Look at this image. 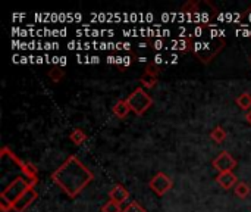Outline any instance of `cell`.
Segmentation results:
<instances>
[{
	"label": "cell",
	"mask_w": 251,
	"mask_h": 212,
	"mask_svg": "<svg viewBox=\"0 0 251 212\" xmlns=\"http://www.w3.org/2000/svg\"><path fill=\"white\" fill-rule=\"evenodd\" d=\"M51 180L69 198H76L94 180V174L75 155H71L51 174Z\"/></svg>",
	"instance_id": "cell-1"
},
{
	"label": "cell",
	"mask_w": 251,
	"mask_h": 212,
	"mask_svg": "<svg viewBox=\"0 0 251 212\" xmlns=\"http://www.w3.org/2000/svg\"><path fill=\"white\" fill-rule=\"evenodd\" d=\"M31 187H35L28 179H25L24 176H19L18 179H15V180H12L7 186H4L3 189H1V192H0V199H4V201H7L9 204H12V207H13V204L28 190V189H31Z\"/></svg>",
	"instance_id": "cell-2"
},
{
	"label": "cell",
	"mask_w": 251,
	"mask_h": 212,
	"mask_svg": "<svg viewBox=\"0 0 251 212\" xmlns=\"http://www.w3.org/2000/svg\"><path fill=\"white\" fill-rule=\"evenodd\" d=\"M126 102L129 103L131 111L138 117L144 115L153 106V97L143 87H137L132 93H129Z\"/></svg>",
	"instance_id": "cell-3"
},
{
	"label": "cell",
	"mask_w": 251,
	"mask_h": 212,
	"mask_svg": "<svg viewBox=\"0 0 251 212\" xmlns=\"http://www.w3.org/2000/svg\"><path fill=\"white\" fill-rule=\"evenodd\" d=\"M174 186L172 179L165 174V173H157L150 182H149V187L157 195V196H165Z\"/></svg>",
	"instance_id": "cell-4"
},
{
	"label": "cell",
	"mask_w": 251,
	"mask_h": 212,
	"mask_svg": "<svg viewBox=\"0 0 251 212\" xmlns=\"http://www.w3.org/2000/svg\"><path fill=\"white\" fill-rule=\"evenodd\" d=\"M212 165L219 171V173H229L237 168V159L226 151H222L212 162Z\"/></svg>",
	"instance_id": "cell-5"
},
{
	"label": "cell",
	"mask_w": 251,
	"mask_h": 212,
	"mask_svg": "<svg viewBox=\"0 0 251 212\" xmlns=\"http://www.w3.org/2000/svg\"><path fill=\"white\" fill-rule=\"evenodd\" d=\"M38 198V193H37V190H35V187H31V189H28L15 204H13V207H12V211L13 212H25L31 205H32V202L35 201Z\"/></svg>",
	"instance_id": "cell-6"
},
{
	"label": "cell",
	"mask_w": 251,
	"mask_h": 212,
	"mask_svg": "<svg viewBox=\"0 0 251 212\" xmlns=\"http://www.w3.org/2000/svg\"><path fill=\"white\" fill-rule=\"evenodd\" d=\"M109 199L112 202H116L119 205L125 204L129 199V192L124 184H116L110 192H109Z\"/></svg>",
	"instance_id": "cell-7"
},
{
	"label": "cell",
	"mask_w": 251,
	"mask_h": 212,
	"mask_svg": "<svg viewBox=\"0 0 251 212\" xmlns=\"http://www.w3.org/2000/svg\"><path fill=\"white\" fill-rule=\"evenodd\" d=\"M216 183L225 189V190H229L232 187L237 186V176L234 174V171H229V173H219V176L216 177Z\"/></svg>",
	"instance_id": "cell-8"
},
{
	"label": "cell",
	"mask_w": 251,
	"mask_h": 212,
	"mask_svg": "<svg viewBox=\"0 0 251 212\" xmlns=\"http://www.w3.org/2000/svg\"><path fill=\"white\" fill-rule=\"evenodd\" d=\"M112 112H113L115 117H118V118L122 120V118H126L128 117V114L131 112V106L126 102V99H121V100H118L115 103V106L112 108Z\"/></svg>",
	"instance_id": "cell-9"
},
{
	"label": "cell",
	"mask_w": 251,
	"mask_h": 212,
	"mask_svg": "<svg viewBox=\"0 0 251 212\" xmlns=\"http://www.w3.org/2000/svg\"><path fill=\"white\" fill-rule=\"evenodd\" d=\"M22 176H24L25 179H28L34 186L38 183V170H37L35 165H32V164H29V162H25Z\"/></svg>",
	"instance_id": "cell-10"
},
{
	"label": "cell",
	"mask_w": 251,
	"mask_h": 212,
	"mask_svg": "<svg viewBox=\"0 0 251 212\" xmlns=\"http://www.w3.org/2000/svg\"><path fill=\"white\" fill-rule=\"evenodd\" d=\"M87 139H88V136H87L85 131L81 130V128H74V130L71 131V134H69V140H71L75 146L84 145V143L87 142Z\"/></svg>",
	"instance_id": "cell-11"
},
{
	"label": "cell",
	"mask_w": 251,
	"mask_h": 212,
	"mask_svg": "<svg viewBox=\"0 0 251 212\" xmlns=\"http://www.w3.org/2000/svg\"><path fill=\"white\" fill-rule=\"evenodd\" d=\"M226 131H225V128L224 127H221V125H216L213 130H212V133H210V139L215 142V143H218V145H221V143H224L225 140H226Z\"/></svg>",
	"instance_id": "cell-12"
},
{
	"label": "cell",
	"mask_w": 251,
	"mask_h": 212,
	"mask_svg": "<svg viewBox=\"0 0 251 212\" xmlns=\"http://www.w3.org/2000/svg\"><path fill=\"white\" fill-rule=\"evenodd\" d=\"M235 103L243 109V111H251V94L249 91H244L241 93L237 99H235Z\"/></svg>",
	"instance_id": "cell-13"
},
{
	"label": "cell",
	"mask_w": 251,
	"mask_h": 212,
	"mask_svg": "<svg viewBox=\"0 0 251 212\" xmlns=\"http://www.w3.org/2000/svg\"><path fill=\"white\" fill-rule=\"evenodd\" d=\"M234 190H235V195H237L238 198H241V199H246L251 192L250 184L246 183V182H238Z\"/></svg>",
	"instance_id": "cell-14"
},
{
	"label": "cell",
	"mask_w": 251,
	"mask_h": 212,
	"mask_svg": "<svg viewBox=\"0 0 251 212\" xmlns=\"http://www.w3.org/2000/svg\"><path fill=\"white\" fill-rule=\"evenodd\" d=\"M140 83H141V86L146 87V89H153V87H156V84H157V77L144 72V74L140 77Z\"/></svg>",
	"instance_id": "cell-15"
},
{
	"label": "cell",
	"mask_w": 251,
	"mask_h": 212,
	"mask_svg": "<svg viewBox=\"0 0 251 212\" xmlns=\"http://www.w3.org/2000/svg\"><path fill=\"white\" fill-rule=\"evenodd\" d=\"M49 78L53 81V83H59V81H62V78L65 77V71L62 69V68H59V66H53L50 71H49Z\"/></svg>",
	"instance_id": "cell-16"
},
{
	"label": "cell",
	"mask_w": 251,
	"mask_h": 212,
	"mask_svg": "<svg viewBox=\"0 0 251 212\" xmlns=\"http://www.w3.org/2000/svg\"><path fill=\"white\" fill-rule=\"evenodd\" d=\"M101 212H122V208H121V205H119V204L109 201L107 204H104V205H103Z\"/></svg>",
	"instance_id": "cell-17"
},
{
	"label": "cell",
	"mask_w": 251,
	"mask_h": 212,
	"mask_svg": "<svg viewBox=\"0 0 251 212\" xmlns=\"http://www.w3.org/2000/svg\"><path fill=\"white\" fill-rule=\"evenodd\" d=\"M122 212H147V210L144 207H141L138 202H131L122 210Z\"/></svg>",
	"instance_id": "cell-18"
},
{
	"label": "cell",
	"mask_w": 251,
	"mask_h": 212,
	"mask_svg": "<svg viewBox=\"0 0 251 212\" xmlns=\"http://www.w3.org/2000/svg\"><path fill=\"white\" fill-rule=\"evenodd\" d=\"M144 72L151 74V75H154V77H159V74H160V68H159V65H156V63L151 61V62H149V65L146 66V71H144Z\"/></svg>",
	"instance_id": "cell-19"
},
{
	"label": "cell",
	"mask_w": 251,
	"mask_h": 212,
	"mask_svg": "<svg viewBox=\"0 0 251 212\" xmlns=\"http://www.w3.org/2000/svg\"><path fill=\"white\" fill-rule=\"evenodd\" d=\"M153 62H154L156 65H159V63L162 62V56H160V55H157V56L154 58V61H153Z\"/></svg>",
	"instance_id": "cell-20"
},
{
	"label": "cell",
	"mask_w": 251,
	"mask_h": 212,
	"mask_svg": "<svg viewBox=\"0 0 251 212\" xmlns=\"http://www.w3.org/2000/svg\"><path fill=\"white\" fill-rule=\"evenodd\" d=\"M246 120H247V122L251 125V111H249V112L246 114Z\"/></svg>",
	"instance_id": "cell-21"
},
{
	"label": "cell",
	"mask_w": 251,
	"mask_h": 212,
	"mask_svg": "<svg viewBox=\"0 0 251 212\" xmlns=\"http://www.w3.org/2000/svg\"><path fill=\"white\" fill-rule=\"evenodd\" d=\"M250 63H251V58H250Z\"/></svg>",
	"instance_id": "cell-22"
}]
</instances>
